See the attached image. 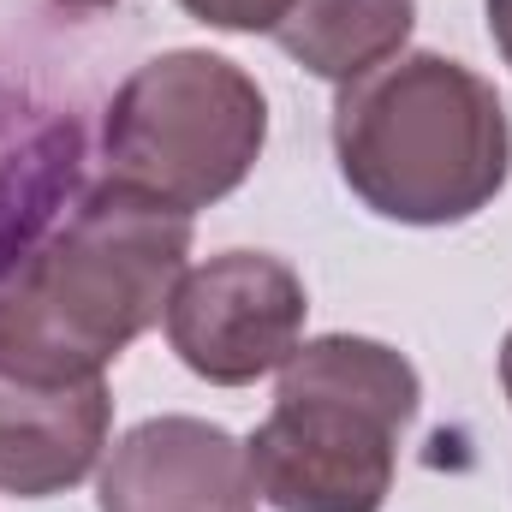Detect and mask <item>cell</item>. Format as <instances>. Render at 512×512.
<instances>
[{
    "mask_svg": "<svg viewBox=\"0 0 512 512\" xmlns=\"http://www.w3.org/2000/svg\"><path fill=\"white\" fill-rule=\"evenodd\" d=\"M191 256V215L96 185L42 245L0 274V370L24 382H90L167 316Z\"/></svg>",
    "mask_w": 512,
    "mask_h": 512,
    "instance_id": "6da1fadb",
    "label": "cell"
},
{
    "mask_svg": "<svg viewBox=\"0 0 512 512\" xmlns=\"http://www.w3.org/2000/svg\"><path fill=\"white\" fill-rule=\"evenodd\" d=\"M334 155L370 215L399 227H453L501 197L512 126L483 72L411 48L340 84Z\"/></svg>",
    "mask_w": 512,
    "mask_h": 512,
    "instance_id": "7a4b0ae2",
    "label": "cell"
},
{
    "mask_svg": "<svg viewBox=\"0 0 512 512\" xmlns=\"http://www.w3.org/2000/svg\"><path fill=\"white\" fill-rule=\"evenodd\" d=\"M417 399L411 358L382 340H298L280 364L274 411L245 441L256 495L274 512H382Z\"/></svg>",
    "mask_w": 512,
    "mask_h": 512,
    "instance_id": "3957f363",
    "label": "cell"
},
{
    "mask_svg": "<svg viewBox=\"0 0 512 512\" xmlns=\"http://www.w3.org/2000/svg\"><path fill=\"white\" fill-rule=\"evenodd\" d=\"M268 143V96L245 66L209 48H167L143 60L108 102V179L179 215L233 197Z\"/></svg>",
    "mask_w": 512,
    "mask_h": 512,
    "instance_id": "277c9868",
    "label": "cell"
},
{
    "mask_svg": "<svg viewBox=\"0 0 512 512\" xmlns=\"http://www.w3.org/2000/svg\"><path fill=\"white\" fill-rule=\"evenodd\" d=\"M304 280L268 251H221L179 274L167 298V346L209 387H251L304 340Z\"/></svg>",
    "mask_w": 512,
    "mask_h": 512,
    "instance_id": "5b68a950",
    "label": "cell"
},
{
    "mask_svg": "<svg viewBox=\"0 0 512 512\" xmlns=\"http://www.w3.org/2000/svg\"><path fill=\"white\" fill-rule=\"evenodd\" d=\"M256 471L239 435L203 417H149L108 447L102 512H256Z\"/></svg>",
    "mask_w": 512,
    "mask_h": 512,
    "instance_id": "8992f818",
    "label": "cell"
},
{
    "mask_svg": "<svg viewBox=\"0 0 512 512\" xmlns=\"http://www.w3.org/2000/svg\"><path fill=\"white\" fill-rule=\"evenodd\" d=\"M114 429V393L90 382H24L0 370V495L48 501L78 489Z\"/></svg>",
    "mask_w": 512,
    "mask_h": 512,
    "instance_id": "52a82bcc",
    "label": "cell"
},
{
    "mask_svg": "<svg viewBox=\"0 0 512 512\" xmlns=\"http://www.w3.org/2000/svg\"><path fill=\"white\" fill-rule=\"evenodd\" d=\"M411 24L417 0H292V12L274 24V42L310 78L352 84L405 54Z\"/></svg>",
    "mask_w": 512,
    "mask_h": 512,
    "instance_id": "ba28073f",
    "label": "cell"
},
{
    "mask_svg": "<svg viewBox=\"0 0 512 512\" xmlns=\"http://www.w3.org/2000/svg\"><path fill=\"white\" fill-rule=\"evenodd\" d=\"M197 24H209V30H239V36H256V30H268L274 36V24L292 12V0H179Z\"/></svg>",
    "mask_w": 512,
    "mask_h": 512,
    "instance_id": "9c48e42d",
    "label": "cell"
},
{
    "mask_svg": "<svg viewBox=\"0 0 512 512\" xmlns=\"http://www.w3.org/2000/svg\"><path fill=\"white\" fill-rule=\"evenodd\" d=\"M483 12H489V36H495L501 60L512 66V0H483Z\"/></svg>",
    "mask_w": 512,
    "mask_h": 512,
    "instance_id": "30bf717a",
    "label": "cell"
},
{
    "mask_svg": "<svg viewBox=\"0 0 512 512\" xmlns=\"http://www.w3.org/2000/svg\"><path fill=\"white\" fill-rule=\"evenodd\" d=\"M501 387H507V399H512V334H507V346H501Z\"/></svg>",
    "mask_w": 512,
    "mask_h": 512,
    "instance_id": "8fae6325",
    "label": "cell"
},
{
    "mask_svg": "<svg viewBox=\"0 0 512 512\" xmlns=\"http://www.w3.org/2000/svg\"><path fill=\"white\" fill-rule=\"evenodd\" d=\"M60 6H78V12H102V6H114V0H60Z\"/></svg>",
    "mask_w": 512,
    "mask_h": 512,
    "instance_id": "7c38bea8",
    "label": "cell"
}]
</instances>
